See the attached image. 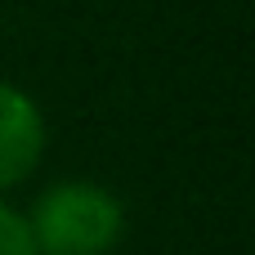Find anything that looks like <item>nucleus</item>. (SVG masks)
Instances as JSON below:
<instances>
[{
  "label": "nucleus",
  "instance_id": "f257e3e1",
  "mask_svg": "<svg viewBox=\"0 0 255 255\" xmlns=\"http://www.w3.org/2000/svg\"><path fill=\"white\" fill-rule=\"evenodd\" d=\"M22 220L36 255H112L130 229L126 202L108 184L85 175L45 184Z\"/></svg>",
  "mask_w": 255,
  "mask_h": 255
},
{
  "label": "nucleus",
  "instance_id": "f03ea898",
  "mask_svg": "<svg viewBox=\"0 0 255 255\" xmlns=\"http://www.w3.org/2000/svg\"><path fill=\"white\" fill-rule=\"evenodd\" d=\"M45 143H49V126L40 103L22 85L0 81V197L22 188L40 170Z\"/></svg>",
  "mask_w": 255,
  "mask_h": 255
},
{
  "label": "nucleus",
  "instance_id": "7ed1b4c3",
  "mask_svg": "<svg viewBox=\"0 0 255 255\" xmlns=\"http://www.w3.org/2000/svg\"><path fill=\"white\" fill-rule=\"evenodd\" d=\"M0 255H36L22 211H18V206H9L4 197H0Z\"/></svg>",
  "mask_w": 255,
  "mask_h": 255
}]
</instances>
